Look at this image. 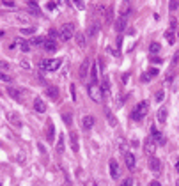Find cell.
<instances>
[{"instance_id":"cell-40","label":"cell","mask_w":179,"mask_h":186,"mask_svg":"<svg viewBox=\"0 0 179 186\" xmlns=\"http://www.w3.org/2000/svg\"><path fill=\"white\" fill-rule=\"evenodd\" d=\"M0 80H2V82H5V83H11V82H12V78H11V76H7V75H5V73H2V71H0Z\"/></svg>"},{"instance_id":"cell-42","label":"cell","mask_w":179,"mask_h":186,"mask_svg":"<svg viewBox=\"0 0 179 186\" xmlns=\"http://www.w3.org/2000/svg\"><path fill=\"white\" fill-rule=\"evenodd\" d=\"M151 78H153V76H151L149 73H142V76H140V80H142L144 83H147V82H151Z\"/></svg>"},{"instance_id":"cell-21","label":"cell","mask_w":179,"mask_h":186,"mask_svg":"<svg viewBox=\"0 0 179 186\" xmlns=\"http://www.w3.org/2000/svg\"><path fill=\"white\" fill-rule=\"evenodd\" d=\"M27 5H28V12H30V14H34V16H41V11H39L37 4H36L34 0H27Z\"/></svg>"},{"instance_id":"cell-47","label":"cell","mask_w":179,"mask_h":186,"mask_svg":"<svg viewBox=\"0 0 179 186\" xmlns=\"http://www.w3.org/2000/svg\"><path fill=\"white\" fill-rule=\"evenodd\" d=\"M9 67H11V66H9L5 60H0V69H2V71H7Z\"/></svg>"},{"instance_id":"cell-37","label":"cell","mask_w":179,"mask_h":186,"mask_svg":"<svg viewBox=\"0 0 179 186\" xmlns=\"http://www.w3.org/2000/svg\"><path fill=\"white\" fill-rule=\"evenodd\" d=\"M178 66H179V51H176V53H174V57H172V67H174V69H178Z\"/></svg>"},{"instance_id":"cell-57","label":"cell","mask_w":179,"mask_h":186,"mask_svg":"<svg viewBox=\"0 0 179 186\" xmlns=\"http://www.w3.org/2000/svg\"><path fill=\"white\" fill-rule=\"evenodd\" d=\"M71 96H73V99L76 101V94H75V85H71Z\"/></svg>"},{"instance_id":"cell-33","label":"cell","mask_w":179,"mask_h":186,"mask_svg":"<svg viewBox=\"0 0 179 186\" xmlns=\"http://www.w3.org/2000/svg\"><path fill=\"white\" fill-rule=\"evenodd\" d=\"M36 30H37L36 27H23L20 32H21L23 35H34V34H36Z\"/></svg>"},{"instance_id":"cell-31","label":"cell","mask_w":179,"mask_h":186,"mask_svg":"<svg viewBox=\"0 0 179 186\" xmlns=\"http://www.w3.org/2000/svg\"><path fill=\"white\" fill-rule=\"evenodd\" d=\"M105 23H107V25H112V23H114V7L107 9V16H105Z\"/></svg>"},{"instance_id":"cell-28","label":"cell","mask_w":179,"mask_h":186,"mask_svg":"<svg viewBox=\"0 0 179 186\" xmlns=\"http://www.w3.org/2000/svg\"><path fill=\"white\" fill-rule=\"evenodd\" d=\"M75 41H76V44H78L80 48H85V44H87V41H85V34H82V32H78V34L75 35Z\"/></svg>"},{"instance_id":"cell-13","label":"cell","mask_w":179,"mask_h":186,"mask_svg":"<svg viewBox=\"0 0 179 186\" xmlns=\"http://www.w3.org/2000/svg\"><path fill=\"white\" fill-rule=\"evenodd\" d=\"M101 92H103V98L110 96V80L107 75H103V78H101Z\"/></svg>"},{"instance_id":"cell-55","label":"cell","mask_w":179,"mask_h":186,"mask_svg":"<svg viewBox=\"0 0 179 186\" xmlns=\"http://www.w3.org/2000/svg\"><path fill=\"white\" fill-rule=\"evenodd\" d=\"M46 7H48L50 11H53V9L57 7V4H55V2H48V5H46Z\"/></svg>"},{"instance_id":"cell-17","label":"cell","mask_w":179,"mask_h":186,"mask_svg":"<svg viewBox=\"0 0 179 186\" xmlns=\"http://www.w3.org/2000/svg\"><path fill=\"white\" fill-rule=\"evenodd\" d=\"M114 28H115L117 32H122V30L126 28V18H124V16H119V18L114 21Z\"/></svg>"},{"instance_id":"cell-19","label":"cell","mask_w":179,"mask_h":186,"mask_svg":"<svg viewBox=\"0 0 179 186\" xmlns=\"http://www.w3.org/2000/svg\"><path fill=\"white\" fill-rule=\"evenodd\" d=\"M34 110L39 112V114H44V112H46V105H44V101H43L41 98H36V99H34Z\"/></svg>"},{"instance_id":"cell-45","label":"cell","mask_w":179,"mask_h":186,"mask_svg":"<svg viewBox=\"0 0 179 186\" xmlns=\"http://www.w3.org/2000/svg\"><path fill=\"white\" fill-rule=\"evenodd\" d=\"M163 99H165V92H163V90H160V92L156 94V101H158V103H162Z\"/></svg>"},{"instance_id":"cell-34","label":"cell","mask_w":179,"mask_h":186,"mask_svg":"<svg viewBox=\"0 0 179 186\" xmlns=\"http://www.w3.org/2000/svg\"><path fill=\"white\" fill-rule=\"evenodd\" d=\"M57 153H59V154L64 153V135H60L59 140H57Z\"/></svg>"},{"instance_id":"cell-12","label":"cell","mask_w":179,"mask_h":186,"mask_svg":"<svg viewBox=\"0 0 179 186\" xmlns=\"http://www.w3.org/2000/svg\"><path fill=\"white\" fill-rule=\"evenodd\" d=\"M149 169H151L154 174H160V172H162V161H160L156 156H151V158H149Z\"/></svg>"},{"instance_id":"cell-7","label":"cell","mask_w":179,"mask_h":186,"mask_svg":"<svg viewBox=\"0 0 179 186\" xmlns=\"http://www.w3.org/2000/svg\"><path fill=\"white\" fill-rule=\"evenodd\" d=\"M151 138H153V140H154V144H158V145H165V142H167V140H165V137H163V135L156 130V126H153V128H151Z\"/></svg>"},{"instance_id":"cell-38","label":"cell","mask_w":179,"mask_h":186,"mask_svg":"<svg viewBox=\"0 0 179 186\" xmlns=\"http://www.w3.org/2000/svg\"><path fill=\"white\" fill-rule=\"evenodd\" d=\"M169 9H170V11H178V9H179V0H170Z\"/></svg>"},{"instance_id":"cell-51","label":"cell","mask_w":179,"mask_h":186,"mask_svg":"<svg viewBox=\"0 0 179 186\" xmlns=\"http://www.w3.org/2000/svg\"><path fill=\"white\" fill-rule=\"evenodd\" d=\"M121 186H133V179H130V177H128V179H124Z\"/></svg>"},{"instance_id":"cell-26","label":"cell","mask_w":179,"mask_h":186,"mask_svg":"<svg viewBox=\"0 0 179 186\" xmlns=\"http://www.w3.org/2000/svg\"><path fill=\"white\" fill-rule=\"evenodd\" d=\"M99 30V23H91L89 28H87V37H94Z\"/></svg>"},{"instance_id":"cell-58","label":"cell","mask_w":179,"mask_h":186,"mask_svg":"<svg viewBox=\"0 0 179 186\" xmlns=\"http://www.w3.org/2000/svg\"><path fill=\"white\" fill-rule=\"evenodd\" d=\"M121 44H122V37L119 35V37H117V48H121Z\"/></svg>"},{"instance_id":"cell-25","label":"cell","mask_w":179,"mask_h":186,"mask_svg":"<svg viewBox=\"0 0 179 186\" xmlns=\"http://www.w3.org/2000/svg\"><path fill=\"white\" fill-rule=\"evenodd\" d=\"M119 12H121V16H124V18L131 12V4H130V0H124V4L121 5V11H119Z\"/></svg>"},{"instance_id":"cell-62","label":"cell","mask_w":179,"mask_h":186,"mask_svg":"<svg viewBox=\"0 0 179 186\" xmlns=\"http://www.w3.org/2000/svg\"><path fill=\"white\" fill-rule=\"evenodd\" d=\"M178 186H179V183H178Z\"/></svg>"},{"instance_id":"cell-5","label":"cell","mask_w":179,"mask_h":186,"mask_svg":"<svg viewBox=\"0 0 179 186\" xmlns=\"http://www.w3.org/2000/svg\"><path fill=\"white\" fill-rule=\"evenodd\" d=\"M5 18L9 21H14V23H30V18L25 14H20V12H7Z\"/></svg>"},{"instance_id":"cell-20","label":"cell","mask_w":179,"mask_h":186,"mask_svg":"<svg viewBox=\"0 0 179 186\" xmlns=\"http://www.w3.org/2000/svg\"><path fill=\"white\" fill-rule=\"evenodd\" d=\"M94 126V117L92 115H83L82 117V128L83 130H91Z\"/></svg>"},{"instance_id":"cell-35","label":"cell","mask_w":179,"mask_h":186,"mask_svg":"<svg viewBox=\"0 0 179 186\" xmlns=\"http://www.w3.org/2000/svg\"><path fill=\"white\" fill-rule=\"evenodd\" d=\"M117 147H119V151H121L122 154H124V153H128V145H126V142H124L122 138H119V140H117Z\"/></svg>"},{"instance_id":"cell-52","label":"cell","mask_w":179,"mask_h":186,"mask_svg":"<svg viewBox=\"0 0 179 186\" xmlns=\"http://www.w3.org/2000/svg\"><path fill=\"white\" fill-rule=\"evenodd\" d=\"M107 51H108L110 55H114V57H119V51H117V50H112V48H107Z\"/></svg>"},{"instance_id":"cell-14","label":"cell","mask_w":179,"mask_h":186,"mask_svg":"<svg viewBox=\"0 0 179 186\" xmlns=\"http://www.w3.org/2000/svg\"><path fill=\"white\" fill-rule=\"evenodd\" d=\"M7 117H9V122H11L12 126H16V128H21V126H23V124H21V119H20V115H18L16 112H9Z\"/></svg>"},{"instance_id":"cell-39","label":"cell","mask_w":179,"mask_h":186,"mask_svg":"<svg viewBox=\"0 0 179 186\" xmlns=\"http://www.w3.org/2000/svg\"><path fill=\"white\" fill-rule=\"evenodd\" d=\"M62 119H64L66 124H71V122H73V115H71V114H62Z\"/></svg>"},{"instance_id":"cell-9","label":"cell","mask_w":179,"mask_h":186,"mask_svg":"<svg viewBox=\"0 0 179 186\" xmlns=\"http://www.w3.org/2000/svg\"><path fill=\"white\" fill-rule=\"evenodd\" d=\"M16 46H18V48L21 50V51H25V53H27V51H30V44H28V43H27L25 39H21V37H20V39H16V41H14V43L11 44V50H14Z\"/></svg>"},{"instance_id":"cell-41","label":"cell","mask_w":179,"mask_h":186,"mask_svg":"<svg viewBox=\"0 0 179 186\" xmlns=\"http://www.w3.org/2000/svg\"><path fill=\"white\" fill-rule=\"evenodd\" d=\"M32 44H43L44 43V39L43 37H39V35H36V37H32V41H30Z\"/></svg>"},{"instance_id":"cell-61","label":"cell","mask_w":179,"mask_h":186,"mask_svg":"<svg viewBox=\"0 0 179 186\" xmlns=\"http://www.w3.org/2000/svg\"><path fill=\"white\" fill-rule=\"evenodd\" d=\"M0 186H2V183H0Z\"/></svg>"},{"instance_id":"cell-60","label":"cell","mask_w":179,"mask_h":186,"mask_svg":"<svg viewBox=\"0 0 179 186\" xmlns=\"http://www.w3.org/2000/svg\"><path fill=\"white\" fill-rule=\"evenodd\" d=\"M176 170L179 172V160H178V163H176Z\"/></svg>"},{"instance_id":"cell-1","label":"cell","mask_w":179,"mask_h":186,"mask_svg":"<svg viewBox=\"0 0 179 186\" xmlns=\"http://www.w3.org/2000/svg\"><path fill=\"white\" fill-rule=\"evenodd\" d=\"M147 112H149V101H140V103H137V106L133 108L131 119H133V121H142V119L147 115Z\"/></svg>"},{"instance_id":"cell-49","label":"cell","mask_w":179,"mask_h":186,"mask_svg":"<svg viewBox=\"0 0 179 186\" xmlns=\"http://www.w3.org/2000/svg\"><path fill=\"white\" fill-rule=\"evenodd\" d=\"M75 4H76V7L78 9H85V4H83V0H73Z\"/></svg>"},{"instance_id":"cell-30","label":"cell","mask_w":179,"mask_h":186,"mask_svg":"<svg viewBox=\"0 0 179 186\" xmlns=\"http://www.w3.org/2000/svg\"><path fill=\"white\" fill-rule=\"evenodd\" d=\"M149 51H151V55L160 53V51H162V44H160V43H156V41H153V43H151V46H149Z\"/></svg>"},{"instance_id":"cell-23","label":"cell","mask_w":179,"mask_h":186,"mask_svg":"<svg viewBox=\"0 0 179 186\" xmlns=\"http://www.w3.org/2000/svg\"><path fill=\"white\" fill-rule=\"evenodd\" d=\"M167 114H169V112H167V108H165V106H162V108L158 110L156 119H158V122H160V124H165V122H167Z\"/></svg>"},{"instance_id":"cell-10","label":"cell","mask_w":179,"mask_h":186,"mask_svg":"<svg viewBox=\"0 0 179 186\" xmlns=\"http://www.w3.org/2000/svg\"><path fill=\"white\" fill-rule=\"evenodd\" d=\"M46 140L48 142H53L55 140V126H53V121L51 119L46 121Z\"/></svg>"},{"instance_id":"cell-15","label":"cell","mask_w":179,"mask_h":186,"mask_svg":"<svg viewBox=\"0 0 179 186\" xmlns=\"http://www.w3.org/2000/svg\"><path fill=\"white\" fill-rule=\"evenodd\" d=\"M124 161H126V167L130 169V170H135V156H133V153H124Z\"/></svg>"},{"instance_id":"cell-18","label":"cell","mask_w":179,"mask_h":186,"mask_svg":"<svg viewBox=\"0 0 179 186\" xmlns=\"http://www.w3.org/2000/svg\"><path fill=\"white\" fill-rule=\"evenodd\" d=\"M43 48H44L46 51H55V50H57V43H55L51 37H46L44 43H43Z\"/></svg>"},{"instance_id":"cell-46","label":"cell","mask_w":179,"mask_h":186,"mask_svg":"<svg viewBox=\"0 0 179 186\" xmlns=\"http://www.w3.org/2000/svg\"><path fill=\"white\" fill-rule=\"evenodd\" d=\"M147 73H149L151 76H158V73H160V71H158V67H149V71H147Z\"/></svg>"},{"instance_id":"cell-16","label":"cell","mask_w":179,"mask_h":186,"mask_svg":"<svg viewBox=\"0 0 179 186\" xmlns=\"http://www.w3.org/2000/svg\"><path fill=\"white\" fill-rule=\"evenodd\" d=\"M46 96H48L50 99L57 101V99H59V87H55V85H50V87H46Z\"/></svg>"},{"instance_id":"cell-63","label":"cell","mask_w":179,"mask_h":186,"mask_svg":"<svg viewBox=\"0 0 179 186\" xmlns=\"http://www.w3.org/2000/svg\"><path fill=\"white\" fill-rule=\"evenodd\" d=\"M94 186H96V185H94Z\"/></svg>"},{"instance_id":"cell-2","label":"cell","mask_w":179,"mask_h":186,"mask_svg":"<svg viewBox=\"0 0 179 186\" xmlns=\"http://www.w3.org/2000/svg\"><path fill=\"white\" fill-rule=\"evenodd\" d=\"M62 66L60 59H43L41 60V71H57Z\"/></svg>"},{"instance_id":"cell-44","label":"cell","mask_w":179,"mask_h":186,"mask_svg":"<svg viewBox=\"0 0 179 186\" xmlns=\"http://www.w3.org/2000/svg\"><path fill=\"white\" fill-rule=\"evenodd\" d=\"M96 9H98V11H96V14H99V18H103V16H105V11H107V9H105L103 5H98Z\"/></svg>"},{"instance_id":"cell-22","label":"cell","mask_w":179,"mask_h":186,"mask_svg":"<svg viewBox=\"0 0 179 186\" xmlns=\"http://www.w3.org/2000/svg\"><path fill=\"white\" fill-rule=\"evenodd\" d=\"M89 78H91V83H98V62L91 66V71H89Z\"/></svg>"},{"instance_id":"cell-48","label":"cell","mask_w":179,"mask_h":186,"mask_svg":"<svg viewBox=\"0 0 179 186\" xmlns=\"http://www.w3.org/2000/svg\"><path fill=\"white\" fill-rule=\"evenodd\" d=\"M128 80H130V73H124V75L121 76V82H122V83L126 85V83H128Z\"/></svg>"},{"instance_id":"cell-4","label":"cell","mask_w":179,"mask_h":186,"mask_svg":"<svg viewBox=\"0 0 179 186\" xmlns=\"http://www.w3.org/2000/svg\"><path fill=\"white\" fill-rule=\"evenodd\" d=\"M73 34H75V25L73 23H64L59 30V35H60L62 41H69L73 37Z\"/></svg>"},{"instance_id":"cell-3","label":"cell","mask_w":179,"mask_h":186,"mask_svg":"<svg viewBox=\"0 0 179 186\" xmlns=\"http://www.w3.org/2000/svg\"><path fill=\"white\" fill-rule=\"evenodd\" d=\"M87 92H89V96H91L92 101H96V103L103 101V92H101V87L98 83H89L87 85Z\"/></svg>"},{"instance_id":"cell-24","label":"cell","mask_w":179,"mask_h":186,"mask_svg":"<svg viewBox=\"0 0 179 186\" xmlns=\"http://www.w3.org/2000/svg\"><path fill=\"white\" fill-rule=\"evenodd\" d=\"M7 92H9V96H11L14 101L21 103V96H20V90H18V89H14V87H7Z\"/></svg>"},{"instance_id":"cell-56","label":"cell","mask_w":179,"mask_h":186,"mask_svg":"<svg viewBox=\"0 0 179 186\" xmlns=\"http://www.w3.org/2000/svg\"><path fill=\"white\" fill-rule=\"evenodd\" d=\"M37 147H39V151H41L43 154H46V147H44L43 144H37Z\"/></svg>"},{"instance_id":"cell-36","label":"cell","mask_w":179,"mask_h":186,"mask_svg":"<svg viewBox=\"0 0 179 186\" xmlns=\"http://www.w3.org/2000/svg\"><path fill=\"white\" fill-rule=\"evenodd\" d=\"M20 66H21L23 69H28V71L32 69V66H30V60H27V59H21V60H20Z\"/></svg>"},{"instance_id":"cell-54","label":"cell","mask_w":179,"mask_h":186,"mask_svg":"<svg viewBox=\"0 0 179 186\" xmlns=\"http://www.w3.org/2000/svg\"><path fill=\"white\" fill-rule=\"evenodd\" d=\"M2 4L4 5H9V7H14V2H11V0H2Z\"/></svg>"},{"instance_id":"cell-43","label":"cell","mask_w":179,"mask_h":186,"mask_svg":"<svg viewBox=\"0 0 179 186\" xmlns=\"http://www.w3.org/2000/svg\"><path fill=\"white\" fill-rule=\"evenodd\" d=\"M57 4H59V5H62V7H66V9H69V7H71V0H59Z\"/></svg>"},{"instance_id":"cell-6","label":"cell","mask_w":179,"mask_h":186,"mask_svg":"<svg viewBox=\"0 0 179 186\" xmlns=\"http://www.w3.org/2000/svg\"><path fill=\"white\" fill-rule=\"evenodd\" d=\"M89 71H91V62H89V59H85L80 66V80L83 83H85V80H89Z\"/></svg>"},{"instance_id":"cell-27","label":"cell","mask_w":179,"mask_h":186,"mask_svg":"<svg viewBox=\"0 0 179 186\" xmlns=\"http://www.w3.org/2000/svg\"><path fill=\"white\" fill-rule=\"evenodd\" d=\"M69 142H71V151L73 153H78V135L76 133H71V138H69Z\"/></svg>"},{"instance_id":"cell-29","label":"cell","mask_w":179,"mask_h":186,"mask_svg":"<svg viewBox=\"0 0 179 186\" xmlns=\"http://www.w3.org/2000/svg\"><path fill=\"white\" fill-rule=\"evenodd\" d=\"M105 115H107V119H108V124H110L112 128H115V126H117V119L112 115V112H110L108 108H105Z\"/></svg>"},{"instance_id":"cell-59","label":"cell","mask_w":179,"mask_h":186,"mask_svg":"<svg viewBox=\"0 0 179 186\" xmlns=\"http://www.w3.org/2000/svg\"><path fill=\"white\" fill-rule=\"evenodd\" d=\"M149 186H162V185H160L158 181H153V183H151V185H149Z\"/></svg>"},{"instance_id":"cell-53","label":"cell","mask_w":179,"mask_h":186,"mask_svg":"<svg viewBox=\"0 0 179 186\" xmlns=\"http://www.w3.org/2000/svg\"><path fill=\"white\" fill-rule=\"evenodd\" d=\"M122 103H124V96H119V98H117V108H121Z\"/></svg>"},{"instance_id":"cell-11","label":"cell","mask_w":179,"mask_h":186,"mask_svg":"<svg viewBox=\"0 0 179 186\" xmlns=\"http://www.w3.org/2000/svg\"><path fill=\"white\" fill-rule=\"evenodd\" d=\"M108 167H110V176H112V179H119V176H121L119 163H117L115 160H110V161H108Z\"/></svg>"},{"instance_id":"cell-8","label":"cell","mask_w":179,"mask_h":186,"mask_svg":"<svg viewBox=\"0 0 179 186\" xmlns=\"http://www.w3.org/2000/svg\"><path fill=\"white\" fill-rule=\"evenodd\" d=\"M154 151H156V144H154V140H153L151 137H147V138L144 140V153L149 154V156H153Z\"/></svg>"},{"instance_id":"cell-32","label":"cell","mask_w":179,"mask_h":186,"mask_svg":"<svg viewBox=\"0 0 179 186\" xmlns=\"http://www.w3.org/2000/svg\"><path fill=\"white\" fill-rule=\"evenodd\" d=\"M165 39L169 41V44H174V43H176V32L169 28V30L165 32Z\"/></svg>"},{"instance_id":"cell-50","label":"cell","mask_w":179,"mask_h":186,"mask_svg":"<svg viewBox=\"0 0 179 186\" xmlns=\"http://www.w3.org/2000/svg\"><path fill=\"white\" fill-rule=\"evenodd\" d=\"M178 27V20L176 18H170V30H174Z\"/></svg>"}]
</instances>
